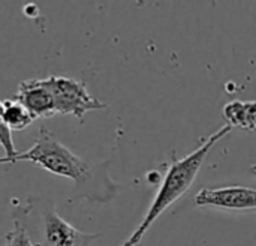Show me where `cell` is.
Listing matches in <instances>:
<instances>
[{
    "mask_svg": "<svg viewBox=\"0 0 256 246\" xmlns=\"http://www.w3.org/2000/svg\"><path fill=\"white\" fill-rule=\"evenodd\" d=\"M198 206H214L230 210L256 209V189L246 186H224V188H202L196 197Z\"/></svg>",
    "mask_w": 256,
    "mask_h": 246,
    "instance_id": "obj_5",
    "label": "cell"
},
{
    "mask_svg": "<svg viewBox=\"0 0 256 246\" xmlns=\"http://www.w3.org/2000/svg\"><path fill=\"white\" fill-rule=\"evenodd\" d=\"M14 99L21 102L34 119H45L57 114L54 96L46 86L45 78L21 81Z\"/></svg>",
    "mask_w": 256,
    "mask_h": 246,
    "instance_id": "obj_6",
    "label": "cell"
},
{
    "mask_svg": "<svg viewBox=\"0 0 256 246\" xmlns=\"http://www.w3.org/2000/svg\"><path fill=\"white\" fill-rule=\"evenodd\" d=\"M3 117L10 131H24L36 120L30 111L14 98L3 101Z\"/></svg>",
    "mask_w": 256,
    "mask_h": 246,
    "instance_id": "obj_8",
    "label": "cell"
},
{
    "mask_svg": "<svg viewBox=\"0 0 256 246\" xmlns=\"http://www.w3.org/2000/svg\"><path fill=\"white\" fill-rule=\"evenodd\" d=\"M4 246H34V243L32 242L26 227L18 219H15L14 228L6 234V245Z\"/></svg>",
    "mask_w": 256,
    "mask_h": 246,
    "instance_id": "obj_10",
    "label": "cell"
},
{
    "mask_svg": "<svg viewBox=\"0 0 256 246\" xmlns=\"http://www.w3.org/2000/svg\"><path fill=\"white\" fill-rule=\"evenodd\" d=\"M12 131L6 126L3 117V102L0 101V146L4 149V158H0V164H14L15 156L18 155L12 141Z\"/></svg>",
    "mask_w": 256,
    "mask_h": 246,
    "instance_id": "obj_9",
    "label": "cell"
},
{
    "mask_svg": "<svg viewBox=\"0 0 256 246\" xmlns=\"http://www.w3.org/2000/svg\"><path fill=\"white\" fill-rule=\"evenodd\" d=\"M45 83L54 96L57 114H72L82 122L86 113L108 108V104L88 93L84 81L62 75H50L45 78Z\"/></svg>",
    "mask_w": 256,
    "mask_h": 246,
    "instance_id": "obj_3",
    "label": "cell"
},
{
    "mask_svg": "<svg viewBox=\"0 0 256 246\" xmlns=\"http://www.w3.org/2000/svg\"><path fill=\"white\" fill-rule=\"evenodd\" d=\"M99 234H86L78 231L54 210L42 213V239L34 246H90Z\"/></svg>",
    "mask_w": 256,
    "mask_h": 246,
    "instance_id": "obj_4",
    "label": "cell"
},
{
    "mask_svg": "<svg viewBox=\"0 0 256 246\" xmlns=\"http://www.w3.org/2000/svg\"><path fill=\"white\" fill-rule=\"evenodd\" d=\"M18 161L33 162L52 174L72 179L78 183L90 177V165L63 146L46 128H40L34 144L27 152L18 153L14 164Z\"/></svg>",
    "mask_w": 256,
    "mask_h": 246,
    "instance_id": "obj_2",
    "label": "cell"
},
{
    "mask_svg": "<svg viewBox=\"0 0 256 246\" xmlns=\"http://www.w3.org/2000/svg\"><path fill=\"white\" fill-rule=\"evenodd\" d=\"M231 126L225 125L220 129H218L201 147H198L195 152L189 153L188 156H184L183 159L178 161H172V165L170 167V170L166 171L160 188L152 203V206L148 207L142 222L138 225V228L130 234V237L123 242L122 246H138L141 243L142 237L146 236V233L150 230V227L153 225V222L170 207L172 206L178 198H182L189 188L192 186L194 180L196 179L200 168L206 159V156L208 155V152L212 150V147L222 140L225 135H228L231 132Z\"/></svg>",
    "mask_w": 256,
    "mask_h": 246,
    "instance_id": "obj_1",
    "label": "cell"
},
{
    "mask_svg": "<svg viewBox=\"0 0 256 246\" xmlns=\"http://www.w3.org/2000/svg\"><path fill=\"white\" fill-rule=\"evenodd\" d=\"M222 114L231 128L256 131V101H231L224 107Z\"/></svg>",
    "mask_w": 256,
    "mask_h": 246,
    "instance_id": "obj_7",
    "label": "cell"
}]
</instances>
